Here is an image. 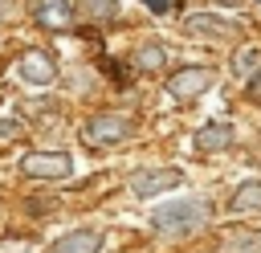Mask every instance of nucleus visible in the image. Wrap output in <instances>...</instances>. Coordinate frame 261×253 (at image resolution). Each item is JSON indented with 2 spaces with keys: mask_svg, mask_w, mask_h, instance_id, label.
Masks as SVG:
<instances>
[{
  "mask_svg": "<svg viewBox=\"0 0 261 253\" xmlns=\"http://www.w3.org/2000/svg\"><path fill=\"white\" fill-rule=\"evenodd\" d=\"M135 65H139L143 73H159V69L167 65V45H163V41H147V45L135 53Z\"/></svg>",
  "mask_w": 261,
  "mask_h": 253,
  "instance_id": "nucleus-13",
  "label": "nucleus"
},
{
  "mask_svg": "<svg viewBox=\"0 0 261 253\" xmlns=\"http://www.w3.org/2000/svg\"><path fill=\"white\" fill-rule=\"evenodd\" d=\"M20 171L33 175V180H65L73 171V159L65 151H33L20 159Z\"/></svg>",
  "mask_w": 261,
  "mask_h": 253,
  "instance_id": "nucleus-6",
  "label": "nucleus"
},
{
  "mask_svg": "<svg viewBox=\"0 0 261 253\" xmlns=\"http://www.w3.org/2000/svg\"><path fill=\"white\" fill-rule=\"evenodd\" d=\"M204 220H208L204 200H167L151 212V224L163 229V233H188V229H200Z\"/></svg>",
  "mask_w": 261,
  "mask_h": 253,
  "instance_id": "nucleus-1",
  "label": "nucleus"
},
{
  "mask_svg": "<svg viewBox=\"0 0 261 253\" xmlns=\"http://www.w3.org/2000/svg\"><path fill=\"white\" fill-rule=\"evenodd\" d=\"M86 12L98 16V20H110L118 12V0H86Z\"/></svg>",
  "mask_w": 261,
  "mask_h": 253,
  "instance_id": "nucleus-14",
  "label": "nucleus"
},
{
  "mask_svg": "<svg viewBox=\"0 0 261 253\" xmlns=\"http://www.w3.org/2000/svg\"><path fill=\"white\" fill-rule=\"evenodd\" d=\"M212 82H216V69H208V65H184V69H175V73L167 78V94H171L175 102H192V98H200Z\"/></svg>",
  "mask_w": 261,
  "mask_h": 253,
  "instance_id": "nucleus-4",
  "label": "nucleus"
},
{
  "mask_svg": "<svg viewBox=\"0 0 261 253\" xmlns=\"http://www.w3.org/2000/svg\"><path fill=\"white\" fill-rule=\"evenodd\" d=\"M232 212H261V180H245L237 184V192L228 196Z\"/></svg>",
  "mask_w": 261,
  "mask_h": 253,
  "instance_id": "nucleus-12",
  "label": "nucleus"
},
{
  "mask_svg": "<svg viewBox=\"0 0 261 253\" xmlns=\"http://www.w3.org/2000/svg\"><path fill=\"white\" fill-rule=\"evenodd\" d=\"M224 4H237V0H224Z\"/></svg>",
  "mask_w": 261,
  "mask_h": 253,
  "instance_id": "nucleus-18",
  "label": "nucleus"
},
{
  "mask_svg": "<svg viewBox=\"0 0 261 253\" xmlns=\"http://www.w3.org/2000/svg\"><path fill=\"white\" fill-rule=\"evenodd\" d=\"M179 184H184V175L175 167H139V171H130V196H139V200L163 196Z\"/></svg>",
  "mask_w": 261,
  "mask_h": 253,
  "instance_id": "nucleus-5",
  "label": "nucleus"
},
{
  "mask_svg": "<svg viewBox=\"0 0 261 253\" xmlns=\"http://www.w3.org/2000/svg\"><path fill=\"white\" fill-rule=\"evenodd\" d=\"M106 237L98 229H69L53 241V253H102Z\"/></svg>",
  "mask_w": 261,
  "mask_h": 253,
  "instance_id": "nucleus-8",
  "label": "nucleus"
},
{
  "mask_svg": "<svg viewBox=\"0 0 261 253\" xmlns=\"http://www.w3.org/2000/svg\"><path fill=\"white\" fill-rule=\"evenodd\" d=\"M232 122H224V118H212V122H204L200 131H196V151H228L232 147Z\"/></svg>",
  "mask_w": 261,
  "mask_h": 253,
  "instance_id": "nucleus-9",
  "label": "nucleus"
},
{
  "mask_svg": "<svg viewBox=\"0 0 261 253\" xmlns=\"http://www.w3.org/2000/svg\"><path fill=\"white\" fill-rule=\"evenodd\" d=\"M16 73H20L24 86H53L57 82V61L49 57V49H24Z\"/></svg>",
  "mask_w": 261,
  "mask_h": 253,
  "instance_id": "nucleus-7",
  "label": "nucleus"
},
{
  "mask_svg": "<svg viewBox=\"0 0 261 253\" xmlns=\"http://www.w3.org/2000/svg\"><path fill=\"white\" fill-rule=\"evenodd\" d=\"M143 4H147L151 12H167V8H171V0H143Z\"/></svg>",
  "mask_w": 261,
  "mask_h": 253,
  "instance_id": "nucleus-17",
  "label": "nucleus"
},
{
  "mask_svg": "<svg viewBox=\"0 0 261 253\" xmlns=\"http://www.w3.org/2000/svg\"><path fill=\"white\" fill-rule=\"evenodd\" d=\"M135 131V118L122 114V110H106V114H94L82 122V143L86 147H110V143H122L126 135Z\"/></svg>",
  "mask_w": 261,
  "mask_h": 253,
  "instance_id": "nucleus-2",
  "label": "nucleus"
},
{
  "mask_svg": "<svg viewBox=\"0 0 261 253\" xmlns=\"http://www.w3.org/2000/svg\"><path fill=\"white\" fill-rule=\"evenodd\" d=\"M245 98H249V102H257V106H261V65H257V69H253V78H249V86H245Z\"/></svg>",
  "mask_w": 261,
  "mask_h": 253,
  "instance_id": "nucleus-15",
  "label": "nucleus"
},
{
  "mask_svg": "<svg viewBox=\"0 0 261 253\" xmlns=\"http://www.w3.org/2000/svg\"><path fill=\"white\" fill-rule=\"evenodd\" d=\"M184 33H188V37H200V41H220V45H228V41L241 37V24L228 20V16H220V12H188V16H184Z\"/></svg>",
  "mask_w": 261,
  "mask_h": 253,
  "instance_id": "nucleus-3",
  "label": "nucleus"
},
{
  "mask_svg": "<svg viewBox=\"0 0 261 253\" xmlns=\"http://www.w3.org/2000/svg\"><path fill=\"white\" fill-rule=\"evenodd\" d=\"M33 16L41 29H65L73 20V8L69 0H33Z\"/></svg>",
  "mask_w": 261,
  "mask_h": 253,
  "instance_id": "nucleus-10",
  "label": "nucleus"
},
{
  "mask_svg": "<svg viewBox=\"0 0 261 253\" xmlns=\"http://www.w3.org/2000/svg\"><path fill=\"white\" fill-rule=\"evenodd\" d=\"M16 131H20V127H16V122H12V118H0V139H12V135H16Z\"/></svg>",
  "mask_w": 261,
  "mask_h": 253,
  "instance_id": "nucleus-16",
  "label": "nucleus"
},
{
  "mask_svg": "<svg viewBox=\"0 0 261 253\" xmlns=\"http://www.w3.org/2000/svg\"><path fill=\"white\" fill-rule=\"evenodd\" d=\"M224 249L228 253H261V233L232 224V229H224Z\"/></svg>",
  "mask_w": 261,
  "mask_h": 253,
  "instance_id": "nucleus-11",
  "label": "nucleus"
}]
</instances>
